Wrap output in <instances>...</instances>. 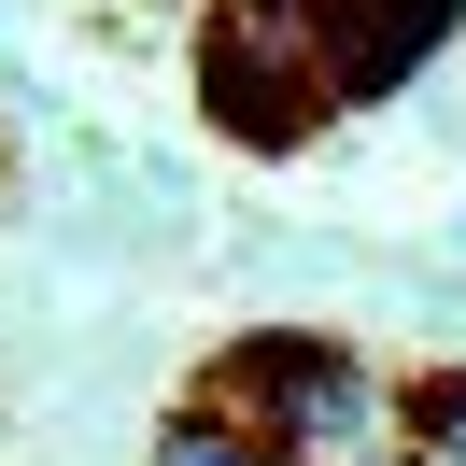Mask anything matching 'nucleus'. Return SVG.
<instances>
[{
	"instance_id": "1",
	"label": "nucleus",
	"mask_w": 466,
	"mask_h": 466,
	"mask_svg": "<svg viewBox=\"0 0 466 466\" xmlns=\"http://www.w3.org/2000/svg\"><path fill=\"white\" fill-rule=\"evenodd\" d=\"M227 410L283 466H368V452H396V381H381L353 339H311V325H255V339L227 353Z\"/></svg>"
},
{
	"instance_id": "2",
	"label": "nucleus",
	"mask_w": 466,
	"mask_h": 466,
	"mask_svg": "<svg viewBox=\"0 0 466 466\" xmlns=\"http://www.w3.org/2000/svg\"><path fill=\"white\" fill-rule=\"evenodd\" d=\"M198 114L227 127L240 156H297V142L325 127L311 43H297L283 0H212V29H198Z\"/></svg>"
},
{
	"instance_id": "3",
	"label": "nucleus",
	"mask_w": 466,
	"mask_h": 466,
	"mask_svg": "<svg viewBox=\"0 0 466 466\" xmlns=\"http://www.w3.org/2000/svg\"><path fill=\"white\" fill-rule=\"evenodd\" d=\"M297 43H311V86L325 114H368V99H396L424 57H452L466 0H283Z\"/></svg>"
},
{
	"instance_id": "4",
	"label": "nucleus",
	"mask_w": 466,
	"mask_h": 466,
	"mask_svg": "<svg viewBox=\"0 0 466 466\" xmlns=\"http://www.w3.org/2000/svg\"><path fill=\"white\" fill-rule=\"evenodd\" d=\"M156 466H283V452H268L227 396H198V410H170V424H156Z\"/></svg>"
},
{
	"instance_id": "5",
	"label": "nucleus",
	"mask_w": 466,
	"mask_h": 466,
	"mask_svg": "<svg viewBox=\"0 0 466 466\" xmlns=\"http://www.w3.org/2000/svg\"><path fill=\"white\" fill-rule=\"evenodd\" d=\"M396 438L424 466H466V368H424V381H410V396H396Z\"/></svg>"
}]
</instances>
